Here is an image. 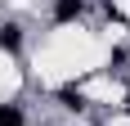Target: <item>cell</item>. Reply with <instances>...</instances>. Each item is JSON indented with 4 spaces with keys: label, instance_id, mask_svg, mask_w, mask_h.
<instances>
[{
    "label": "cell",
    "instance_id": "4",
    "mask_svg": "<svg viewBox=\"0 0 130 126\" xmlns=\"http://www.w3.org/2000/svg\"><path fill=\"white\" fill-rule=\"evenodd\" d=\"M63 104H67V108H85V99H81V90H72V86H63Z\"/></svg>",
    "mask_w": 130,
    "mask_h": 126
},
{
    "label": "cell",
    "instance_id": "2",
    "mask_svg": "<svg viewBox=\"0 0 130 126\" xmlns=\"http://www.w3.org/2000/svg\"><path fill=\"white\" fill-rule=\"evenodd\" d=\"M18 45H23L18 23H5V27H0V50H18Z\"/></svg>",
    "mask_w": 130,
    "mask_h": 126
},
{
    "label": "cell",
    "instance_id": "1",
    "mask_svg": "<svg viewBox=\"0 0 130 126\" xmlns=\"http://www.w3.org/2000/svg\"><path fill=\"white\" fill-rule=\"evenodd\" d=\"M81 9H85V0H58L54 5V18L58 23H72V18H81Z\"/></svg>",
    "mask_w": 130,
    "mask_h": 126
},
{
    "label": "cell",
    "instance_id": "3",
    "mask_svg": "<svg viewBox=\"0 0 130 126\" xmlns=\"http://www.w3.org/2000/svg\"><path fill=\"white\" fill-rule=\"evenodd\" d=\"M0 126H23V113H18L13 104H5V108H0Z\"/></svg>",
    "mask_w": 130,
    "mask_h": 126
}]
</instances>
